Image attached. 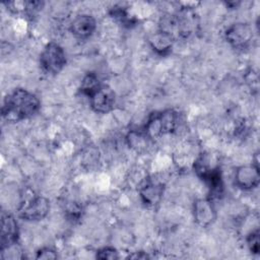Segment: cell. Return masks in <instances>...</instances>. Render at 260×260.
I'll list each match as a JSON object with an SVG mask.
<instances>
[{
    "instance_id": "obj_8",
    "label": "cell",
    "mask_w": 260,
    "mask_h": 260,
    "mask_svg": "<svg viewBox=\"0 0 260 260\" xmlns=\"http://www.w3.org/2000/svg\"><path fill=\"white\" fill-rule=\"evenodd\" d=\"M19 236L18 225L15 217L5 211L1 212V234H0V249L17 244Z\"/></svg>"
},
{
    "instance_id": "obj_5",
    "label": "cell",
    "mask_w": 260,
    "mask_h": 260,
    "mask_svg": "<svg viewBox=\"0 0 260 260\" xmlns=\"http://www.w3.org/2000/svg\"><path fill=\"white\" fill-rule=\"evenodd\" d=\"M49 211V199L41 195H35L20 204L18 208V216L24 220L38 221L44 219Z\"/></svg>"
},
{
    "instance_id": "obj_7",
    "label": "cell",
    "mask_w": 260,
    "mask_h": 260,
    "mask_svg": "<svg viewBox=\"0 0 260 260\" xmlns=\"http://www.w3.org/2000/svg\"><path fill=\"white\" fill-rule=\"evenodd\" d=\"M260 182L259 167L257 164H248L239 167L235 173V183L243 190L256 188Z\"/></svg>"
},
{
    "instance_id": "obj_4",
    "label": "cell",
    "mask_w": 260,
    "mask_h": 260,
    "mask_svg": "<svg viewBox=\"0 0 260 260\" xmlns=\"http://www.w3.org/2000/svg\"><path fill=\"white\" fill-rule=\"evenodd\" d=\"M66 64L64 49L55 42L48 43L40 56V65L47 74H58Z\"/></svg>"
},
{
    "instance_id": "obj_2",
    "label": "cell",
    "mask_w": 260,
    "mask_h": 260,
    "mask_svg": "<svg viewBox=\"0 0 260 260\" xmlns=\"http://www.w3.org/2000/svg\"><path fill=\"white\" fill-rule=\"evenodd\" d=\"M194 171L208 186L212 195H221L223 185L217 159L210 153H201L194 161Z\"/></svg>"
},
{
    "instance_id": "obj_6",
    "label": "cell",
    "mask_w": 260,
    "mask_h": 260,
    "mask_svg": "<svg viewBox=\"0 0 260 260\" xmlns=\"http://www.w3.org/2000/svg\"><path fill=\"white\" fill-rule=\"evenodd\" d=\"M224 38L233 48L245 49L253 40V29L248 23H234L226 28Z\"/></svg>"
},
{
    "instance_id": "obj_1",
    "label": "cell",
    "mask_w": 260,
    "mask_h": 260,
    "mask_svg": "<svg viewBox=\"0 0 260 260\" xmlns=\"http://www.w3.org/2000/svg\"><path fill=\"white\" fill-rule=\"evenodd\" d=\"M40 107L41 103L36 94L23 88H16L5 96L1 114L8 122H19L34 116Z\"/></svg>"
},
{
    "instance_id": "obj_12",
    "label": "cell",
    "mask_w": 260,
    "mask_h": 260,
    "mask_svg": "<svg viewBox=\"0 0 260 260\" xmlns=\"http://www.w3.org/2000/svg\"><path fill=\"white\" fill-rule=\"evenodd\" d=\"M95 27V18L89 14L78 15L70 23V31L78 39H87L93 34Z\"/></svg>"
},
{
    "instance_id": "obj_11",
    "label": "cell",
    "mask_w": 260,
    "mask_h": 260,
    "mask_svg": "<svg viewBox=\"0 0 260 260\" xmlns=\"http://www.w3.org/2000/svg\"><path fill=\"white\" fill-rule=\"evenodd\" d=\"M164 191L165 187L162 183L146 180L139 188V195L145 205L153 207L160 202Z\"/></svg>"
},
{
    "instance_id": "obj_16",
    "label": "cell",
    "mask_w": 260,
    "mask_h": 260,
    "mask_svg": "<svg viewBox=\"0 0 260 260\" xmlns=\"http://www.w3.org/2000/svg\"><path fill=\"white\" fill-rule=\"evenodd\" d=\"M259 236H260V234H259V230L258 229H256L255 231H252L247 236V245H248L249 250L253 254H259V249H260Z\"/></svg>"
},
{
    "instance_id": "obj_13",
    "label": "cell",
    "mask_w": 260,
    "mask_h": 260,
    "mask_svg": "<svg viewBox=\"0 0 260 260\" xmlns=\"http://www.w3.org/2000/svg\"><path fill=\"white\" fill-rule=\"evenodd\" d=\"M175 38L167 31L158 29L149 38V45L159 55H167L171 52Z\"/></svg>"
},
{
    "instance_id": "obj_15",
    "label": "cell",
    "mask_w": 260,
    "mask_h": 260,
    "mask_svg": "<svg viewBox=\"0 0 260 260\" xmlns=\"http://www.w3.org/2000/svg\"><path fill=\"white\" fill-rule=\"evenodd\" d=\"M102 86V84L99 81V78L96 76L95 73L93 72H88L83 79L81 80L80 83V91L86 95V96H90L92 95L100 87Z\"/></svg>"
},
{
    "instance_id": "obj_14",
    "label": "cell",
    "mask_w": 260,
    "mask_h": 260,
    "mask_svg": "<svg viewBox=\"0 0 260 260\" xmlns=\"http://www.w3.org/2000/svg\"><path fill=\"white\" fill-rule=\"evenodd\" d=\"M126 139H127V143H128L129 147L136 150L137 152L144 151L148 147L149 142L151 140V138L147 135V133L144 131V129L131 130L127 134Z\"/></svg>"
},
{
    "instance_id": "obj_19",
    "label": "cell",
    "mask_w": 260,
    "mask_h": 260,
    "mask_svg": "<svg viewBox=\"0 0 260 260\" xmlns=\"http://www.w3.org/2000/svg\"><path fill=\"white\" fill-rule=\"evenodd\" d=\"M128 258H130V259H148L150 257H149V255H147L144 252H134L133 254L129 255Z\"/></svg>"
},
{
    "instance_id": "obj_10",
    "label": "cell",
    "mask_w": 260,
    "mask_h": 260,
    "mask_svg": "<svg viewBox=\"0 0 260 260\" xmlns=\"http://www.w3.org/2000/svg\"><path fill=\"white\" fill-rule=\"evenodd\" d=\"M193 216L199 226L206 228L213 223L216 219V210L212 201L208 198L197 199L193 204Z\"/></svg>"
},
{
    "instance_id": "obj_9",
    "label": "cell",
    "mask_w": 260,
    "mask_h": 260,
    "mask_svg": "<svg viewBox=\"0 0 260 260\" xmlns=\"http://www.w3.org/2000/svg\"><path fill=\"white\" fill-rule=\"evenodd\" d=\"M91 109L95 113L106 114L113 110L116 103V95L109 86L102 85L92 95L89 96Z\"/></svg>"
},
{
    "instance_id": "obj_18",
    "label": "cell",
    "mask_w": 260,
    "mask_h": 260,
    "mask_svg": "<svg viewBox=\"0 0 260 260\" xmlns=\"http://www.w3.org/2000/svg\"><path fill=\"white\" fill-rule=\"evenodd\" d=\"M36 258L37 259H45V260L57 259L58 255H57V252L54 249H52L50 247H44V248H41L37 251Z\"/></svg>"
},
{
    "instance_id": "obj_17",
    "label": "cell",
    "mask_w": 260,
    "mask_h": 260,
    "mask_svg": "<svg viewBox=\"0 0 260 260\" xmlns=\"http://www.w3.org/2000/svg\"><path fill=\"white\" fill-rule=\"evenodd\" d=\"M95 257L101 260H115L119 258V254L118 251L113 247H104L96 251Z\"/></svg>"
},
{
    "instance_id": "obj_3",
    "label": "cell",
    "mask_w": 260,
    "mask_h": 260,
    "mask_svg": "<svg viewBox=\"0 0 260 260\" xmlns=\"http://www.w3.org/2000/svg\"><path fill=\"white\" fill-rule=\"evenodd\" d=\"M179 124V114L172 109L151 114L144 126L147 135L154 139L156 137L173 133Z\"/></svg>"
}]
</instances>
